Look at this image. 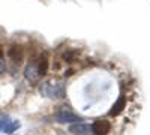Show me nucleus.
<instances>
[{
	"instance_id": "1",
	"label": "nucleus",
	"mask_w": 150,
	"mask_h": 135,
	"mask_svg": "<svg viewBox=\"0 0 150 135\" xmlns=\"http://www.w3.org/2000/svg\"><path fill=\"white\" fill-rule=\"evenodd\" d=\"M39 92L48 99H63L66 95V87L63 81H44L39 86Z\"/></svg>"
},
{
	"instance_id": "2",
	"label": "nucleus",
	"mask_w": 150,
	"mask_h": 135,
	"mask_svg": "<svg viewBox=\"0 0 150 135\" xmlns=\"http://www.w3.org/2000/svg\"><path fill=\"white\" fill-rule=\"evenodd\" d=\"M54 120L59 122V123H72V122L78 123V122H81V117L78 114H75L74 111H71L69 108L63 107L54 113Z\"/></svg>"
},
{
	"instance_id": "3",
	"label": "nucleus",
	"mask_w": 150,
	"mask_h": 135,
	"mask_svg": "<svg viewBox=\"0 0 150 135\" xmlns=\"http://www.w3.org/2000/svg\"><path fill=\"white\" fill-rule=\"evenodd\" d=\"M110 131H111V123L104 119L93 122V125H92V134L95 135H107Z\"/></svg>"
},
{
	"instance_id": "4",
	"label": "nucleus",
	"mask_w": 150,
	"mask_h": 135,
	"mask_svg": "<svg viewBox=\"0 0 150 135\" xmlns=\"http://www.w3.org/2000/svg\"><path fill=\"white\" fill-rule=\"evenodd\" d=\"M24 77H26V80L30 81V83H36L38 80L41 78L36 62H32V63H29V65L26 66V69H24Z\"/></svg>"
},
{
	"instance_id": "5",
	"label": "nucleus",
	"mask_w": 150,
	"mask_h": 135,
	"mask_svg": "<svg viewBox=\"0 0 150 135\" xmlns=\"http://www.w3.org/2000/svg\"><path fill=\"white\" fill-rule=\"evenodd\" d=\"M69 132L74 135H92V126L83 123V122H78V123H74L69 126Z\"/></svg>"
},
{
	"instance_id": "6",
	"label": "nucleus",
	"mask_w": 150,
	"mask_h": 135,
	"mask_svg": "<svg viewBox=\"0 0 150 135\" xmlns=\"http://www.w3.org/2000/svg\"><path fill=\"white\" fill-rule=\"evenodd\" d=\"M125 107H126V99H125V96H120L119 99L114 102V105H112V108L110 110V116L111 117H116V116H119L123 110H125Z\"/></svg>"
},
{
	"instance_id": "7",
	"label": "nucleus",
	"mask_w": 150,
	"mask_h": 135,
	"mask_svg": "<svg viewBox=\"0 0 150 135\" xmlns=\"http://www.w3.org/2000/svg\"><path fill=\"white\" fill-rule=\"evenodd\" d=\"M8 56L12 59L14 63H20L21 59H23V48L20 45H12L8 50Z\"/></svg>"
},
{
	"instance_id": "8",
	"label": "nucleus",
	"mask_w": 150,
	"mask_h": 135,
	"mask_svg": "<svg viewBox=\"0 0 150 135\" xmlns=\"http://www.w3.org/2000/svg\"><path fill=\"white\" fill-rule=\"evenodd\" d=\"M36 65H38V71H39V75L44 77L45 74L48 72V54H47V53H42Z\"/></svg>"
},
{
	"instance_id": "9",
	"label": "nucleus",
	"mask_w": 150,
	"mask_h": 135,
	"mask_svg": "<svg viewBox=\"0 0 150 135\" xmlns=\"http://www.w3.org/2000/svg\"><path fill=\"white\" fill-rule=\"evenodd\" d=\"M20 126H21L20 122H9V123L3 128V132H5V134H14L15 131H18Z\"/></svg>"
},
{
	"instance_id": "10",
	"label": "nucleus",
	"mask_w": 150,
	"mask_h": 135,
	"mask_svg": "<svg viewBox=\"0 0 150 135\" xmlns=\"http://www.w3.org/2000/svg\"><path fill=\"white\" fill-rule=\"evenodd\" d=\"M11 122V117L8 114H0V131H3V128Z\"/></svg>"
},
{
	"instance_id": "11",
	"label": "nucleus",
	"mask_w": 150,
	"mask_h": 135,
	"mask_svg": "<svg viewBox=\"0 0 150 135\" xmlns=\"http://www.w3.org/2000/svg\"><path fill=\"white\" fill-rule=\"evenodd\" d=\"M3 72H5V63H3V62H0V75H2Z\"/></svg>"
}]
</instances>
